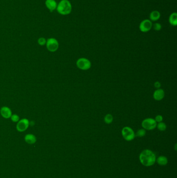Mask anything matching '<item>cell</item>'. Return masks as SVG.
Listing matches in <instances>:
<instances>
[{
	"instance_id": "14",
	"label": "cell",
	"mask_w": 177,
	"mask_h": 178,
	"mask_svg": "<svg viewBox=\"0 0 177 178\" xmlns=\"http://www.w3.org/2000/svg\"><path fill=\"white\" fill-rule=\"evenodd\" d=\"M169 22L173 26H176L177 24V14L174 12L172 13L169 17Z\"/></svg>"
},
{
	"instance_id": "22",
	"label": "cell",
	"mask_w": 177,
	"mask_h": 178,
	"mask_svg": "<svg viewBox=\"0 0 177 178\" xmlns=\"http://www.w3.org/2000/svg\"><path fill=\"white\" fill-rule=\"evenodd\" d=\"M163 119V118L162 116H161L160 115H157V116H156L155 118V120L156 122L159 123V122H162Z\"/></svg>"
},
{
	"instance_id": "17",
	"label": "cell",
	"mask_w": 177,
	"mask_h": 178,
	"mask_svg": "<svg viewBox=\"0 0 177 178\" xmlns=\"http://www.w3.org/2000/svg\"><path fill=\"white\" fill-rule=\"evenodd\" d=\"M156 126L157 127V129L161 131H164L166 129V125L163 122H159Z\"/></svg>"
},
{
	"instance_id": "1",
	"label": "cell",
	"mask_w": 177,
	"mask_h": 178,
	"mask_svg": "<svg viewBox=\"0 0 177 178\" xmlns=\"http://www.w3.org/2000/svg\"><path fill=\"white\" fill-rule=\"evenodd\" d=\"M139 159L142 165L146 167H150L155 162V155L151 150L145 149L140 154Z\"/></svg>"
},
{
	"instance_id": "9",
	"label": "cell",
	"mask_w": 177,
	"mask_h": 178,
	"mask_svg": "<svg viewBox=\"0 0 177 178\" xmlns=\"http://www.w3.org/2000/svg\"><path fill=\"white\" fill-rule=\"evenodd\" d=\"M0 113L4 118L8 119L12 115V111L7 106H3L0 109Z\"/></svg>"
},
{
	"instance_id": "20",
	"label": "cell",
	"mask_w": 177,
	"mask_h": 178,
	"mask_svg": "<svg viewBox=\"0 0 177 178\" xmlns=\"http://www.w3.org/2000/svg\"><path fill=\"white\" fill-rule=\"evenodd\" d=\"M38 42L39 45H40L41 46H43L45 45L46 43V40L45 38L41 37V38H40L38 39Z\"/></svg>"
},
{
	"instance_id": "7",
	"label": "cell",
	"mask_w": 177,
	"mask_h": 178,
	"mask_svg": "<svg viewBox=\"0 0 177 178\" xmlns=\"http://www.w3.org/2000/svg\"><path fill=\"white\" fill-rule=\"evenodd\" d=\"M30 125L29 120L27 118H23L19 120L16 125V130L18 132L25 131L29 128Z\"/></svg>"
},
{
	"instance_id": "2",
	"label": "cell",
	"mask_w": 177,
	"mask_h": 178,
	"mask_svg": "<svg viewBox=\"0 0 177 178\" xmlns=\"http://www.w3.org/2000/svg\"><path fill=\"white\" fill-rule=\"evenodd\" d=\"M57 10L61 15H68L72 11L71 4L68 0H61L57 6Z\"/></svg>"
},
{
	"instance_id": "13",
	"label": "cell",
	"mask_w": 177,
	"mask_h": 178,
	"mask_svg": "<svg viewBox=\"0 0 177 178\" xmlns=\"http://www.w3.org/2000/svg\"><path fill=\"white\" fill-rule=\"evenodd\" d=\"M161 17V14L158 11H153L150 15V18L151 22H156Z\"/></svg>"
},
{
	"instance_id": "4",
	"label": "cell",
	"mask_w": 177,
	"mask_h": 178,
	"mask_svg": "<svg viewBox=\"0 0 177 178\" xmlns=\"http://www.w3.org/2000/svg\"><path fill=\"white\" fill-rule=\"evenodd\" d=\"M122 135L124 139L127 141H130L134 140L135 137L134 131L131 128L129 127L124 128L122 131Z\"/></svg>"
},
{
	"instance_id": "15",
	"label": "cell",
	"mask_w": 177,
	"mask_h": 178,
	"mask_svg": "<svg viewBox=\"0 0 177 178\" xmlns=\"http://www.w3.org/2000/svg\"><path fill=\"white\" fill-rule=\"evenodd\" d=\"M157 162L158 163V165H161V166H165L167 164L168 159L166 157L161 156L157 158Z\"/></svg>"
},
{
	"instance_id": "23",
	"label": "cell",
	"mask_w": 177,
	"mask_h": 178,
	"mask_svg": "<svg viewBox=\"0 0 177 178\" xmlns=\"http://www.w3.org/2000/svg\"><path fill=\"white\" fill-rule=\"evenodd\" d=\"M161 84L158 81L155 82V84H154V86L156 88H159L161 87Z\"/></svg>"
},
{
	"instance_id": "12",
	"label": "cell",
	"mask_w": 177,
	"mask_h": 178,
	"mask_svg": "<svg viewBox=\"0 0 177 178\" xmlns=\"http://www.w3.org/2000/svg\"><path fill=\"white\" fill-rule=\"evenodd\" d=\"M24 141L29 144H35L36 142V138L33 134H27L24 137Z\"/></svg>"
},
{
	"instance_id": "10",
	"label": "cell",
	"mask_w": 177,
	"mask_h": 178,
	"mask_svg": "<svg viewBox=\"0 0 177 178\" xmlns=\"http://www.w3.org/2000/svg\"><path fill=\"white\" fill-rule=\"evenodd\" d=\"M165 96V92L163 89L156 90L153 94V97L156 101H161L163 99Z\"/></svg>"
},
{
	"instance_id": "16",
	"label": "cell",
	"mask_w": 177,
	"mask_h": 178,
	"mask_svg": "<svg viewBox=\"0 0 177 178\" xmlns=\"http://www.w3.org/2000/svg\"><path fill=\"white\" fill-rule=\"evenodd\" d=\"M105 122L107 124H110L112 122L113 120V116L111 114H107V115H105Z\"/></svg>"
},
{
	"instance_id": "6",
	"label": "cell",
	"mask_w": 177,
	"mask_h": 178,
	"mask_svg": "<svg viewBox=\"0 0 177 178\" xmlns=\"http://www.w3.org/2000/svg\"><path fill=\"white\" fill-rule=\"evenodd\" d=\"M157 126V122L154 119L147 118L142 122V127L145 130H152L154 129Z\"/></svg>"
},
{
	"instance_id": "19",
	"label": "cell",
	"mask_w": 177,
	"mask_h": 178,
	"mask_svg": "<svg viewBox=\"0 0 177 178\" xmlns=\"http://www.w3.org/2000/svg\"><path fill=\"white\" fill-rule=\"evenodd\" d=\"M145 129H140L137 131L136 135L138 137H143L145 135Z\"/></svg>"
},
{
	"instance_id": "21",
	"label": "cell",
	"mask_w": 177,
	"mask_h": 178,
	"mask_svg": "<svg viewBox=\"0 0 177 178\" xmlns=\"http://www.w3.org/2000/svg\"><path fill=\"white\" fill-rule=\"evenodd\" d=\"M153 28L155 31H159L161 29V24L156 22L153 25Z\"/></svg>"
},
{
	"instance_id": "18",
	"label": "cell",
	"mask_w": 177,
	"mask_h": 178,
	"mask_svg": "<svg viewBox=\"0 0 177 178\" xmlns=\"http://www.w3.org/2000/svg\"><path fill=\"white\" fill-rule=\"evenodd\" d=\"M10 118H11V120L14 122H19V119H20L19 116L18 115L15 114V113L12 114V115L11 116Z\"/></svg>"
},
{
	"instance_id": "8",
	"label": "cell",
	"mask_w": 177,
	"mask_h": 178,
	"mask_svg": "<svg viewBox=\"0 0 177 178\" xmlns=\"http://www.w3.org/2000/svg\"><path fill=\"white\" fill-rule=\"evenodd\" d=\"M152 27V22L150 20L145 19L140 24L139 29L142 33H147L149 31Z\"/></svg>"
},
{
	"instance_id": "11",
	"label": "cell",
	"mask_w": 177,
	"mask_h": 178,
	"mask_svg": "<svg viewBox=\"0 0 177 178\" xmlns=\"http://www.w3.org/2000/svg\"><path fill=\"white\" fill-rule=\"evenodd\" d=\"M45 5L51 12L56 10L57 6L56 2L55 0H46Z\"/></svg>"
},
{
	"instance_id": "3",
	"label": "cell",
	"mask_w": 177,
	"mask_h": 178,
	"mask_svg": "<svg viewBox=\"0 0 177 178\" xmlns=\"http://www.w3.org/2000/svg\"><path fill=\"white\" fill-rule=\"evenodd\" d=\"M46 48L51 52H55L57 51L59 48V43L58 41L55 38H49L46 41Z\"/></svg>"
},
{
	"instance_id": "5",
	"label": "cell",
	"mask_w": 177,
	"mask_h": 178,
	"mask_svg": "<svg viewBox=\"0 0 177 178\" xmlns=\"http://www.w3.org/2000/svg\"><path fill=\"white\" fill-rule=\"evenodd\" d=\"M76 66L81 70H88L91 67V63L87 58H80L77 60Z\"/></svg>"
}]
</instances>
